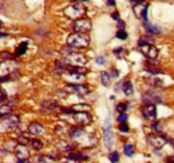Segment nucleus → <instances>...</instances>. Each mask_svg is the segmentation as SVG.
<instances>
[{"label": "nucleus", "mask_w": 174, "mask_h": 163, "mask_svg": "<svg viewBox=\"0 0 174 163\" xmlns=\"http://www.w3.org/2000/svg\"><path fill=\"white\" fill-rule=\"evenodd\" d=\"M142 99L145 102H149V103L154 104V103H161V99H159L157 95H155V92H147V94H145L142 96Z\"/></svg>", "instance_id": "15"}, {"label": "nucleus", "mask_w": 174, "mask_h": 163, "mask_svg": "<svg viewBox=\"0 0 174 163\" xmlns=\"http://www.w3.org/2000/svg\"><path fill=\"white\" fill-rule=\"evenodd\" d=\"M66 90L67 91H71V92H76V94H79V95H86L90 92L89 87L82 86V84H67Z\"/></svg>", "instance_id": "9"}, {"label": "nucleus", "mask_w": 174, "mask_h": 163, "mask_svg": "<svg viewBox=\"0 0 174 163\" xmlns=\"http://www.w3.org/2000/svg\"><path fill=\"white\" fill-rule=\"evenodd\" d=\"M15 155L19 158V159H27V158H28V155H30L28 147H27L25 144L19 143L15 147Z\"/></svg>", "instance_id": "10"}, {"label": "nucleus", "mask_w": 174, "mask_h": 163, "mask_svg": "<svg viewBox=\"0 0 174 163\" xmlns=\"http://www.w3.org/2000/svg\"><path fill=\"white\" fill-rule=\"evenodd\" d=\"M115 1L114 0H107V6H114Z\"/></svg>", "instance_id": "44"}, {"label": "nucleus", "mask_w": 174, "mask_h": 163, "mask_svg": "<svg viewBox=\"0 0 174 163\" xmlns=\"http://www.w3.org/2000/svg\"><path fill=\"white\" fill-rule=\"evenodd\" d=\"M27 46H28V41L20 43L19 46H18V48H16V55H23V53L27 51Z\"/></svg>", "instance_id": "23"}, {"label": "nucleus", "mask_w": 174, "mask_h": 163, "mask_svg": "<svg viewBox=\"0 0 174 163\" xmlns=\"http://www.w3.org/2000/svg\"><path fill=\"white\" fill-rule=\"evenodd\" d=\"M153 43H154V39H153V38L142 36V38L139 39V46H142V44H153Z\"/></svg>", "instance_id": "29"}, {"label": "nucleus", "mask_w": 174, "mask_h": 163, "mask_svg": "<svg viewBox=\"0 0 174 163\" xmlns=\"http://www.w3.org/2000/svg\"><path fill=\"white\" fill-rule=\"evenodd\" d=\"M63 62L68 66H75V67H83L87 63V58L82 53L78 52H70L67 56L63 58Z\"/></svg>", "instance_id": "2"}, {"label": "nucleus", "mask_w": 174, "mask_h": 163, "mask_svg": "<svg viewBox=\"0 0 174 163\" xmlns=\"http://www.w3.org/2000/svg\"><path fill=\"white\" fill-rule=\"evenodd\" d=\"M147 8H149V4H147V3H142V1H141V3H138V4L134 6V12H135L137 16H142L143 12H145Z\"/></svg>", "instance_id": "16"}, {"label": "nucleus", "mask_w": 174, "mask_h": 163, "mask_svg": "<svg viewBox=\"0 0 174 163\" xmlns=\"http://www.w3.org/2000/svg\"><path fill=\"white\" fill-rule=\"evenodd\" d=\"M142 111H143L145 118L146 119H149V120H154L155 116H157V110H155L154 104H147L146 107H143L142 108Z\"/></svg>", "instance_id": "11"}, {"label": "nucleus", "mask_w": 174, "mask_h": 163, "mask_svg": "<svg viewBox=\"0 0 174 163\" xmlns=\"http://www.w3.org/2000/svg\"><path fill=\"white\" fill-rule=\"evenodd\" d=\"M68 158L75 160V162H78V160H80V159H86V155L83 152H71V151H70Z\"/></svg>", "instance_id": "20"}, {"label": "nucleus", "mask_w": 174, "mask_h": 163, "mask_svg": "<svg viewBox=\"0 0 174 163\" xmlns=\"http://www.w3.org/2000/svg\"><path fill=\"white\" fill-rule=\"evenodd\" d=\"M118 129H119L120 132H127L129 131V126H127L126 123H119V127H118Z\"/></svg>", "instance_id": "38"}, {"label": "nucleus", "mask_w": 174, "mask_h": 163, "mask_svg": "<svg viewBox=\"0 0 174 163\" xmlns=\"http://www.w3.org/2000/svg\"><path fill=\"white\" fill-rule=\"evenodd\" d=\"M118 74H119V72H118L117 70H113V72H111V75L113 76H118Z\"/></svg>", "instance_id": "45"}, {"label": "nucleus", "mask_w": 174, "mask_h": 163, "mask_svg": "<svg viewBox=\"0 0 174 163\" xmlns=\"http://www.w3.org/2000/svg\"><path fill=\"white\" fill-rule=\"evenodd\" d=\"M101 82L103 86H110V76H108L107 72H101Z\"/></svg>", "instance_id": "25"}, {"label": "nucleus", "mask_w": 174, "mask_h": 163, "mask_svg": "<svg viewBox=\"0 0 174 163\" xmlns=\"http://www.w3.org/2000/svg\"><path fill=\"white\" fill-rule=\"evenodd\" d=\"M122 91L125 92L126 95H131L133 94V84L130 80H125L122 83Z\"/></svg>", "instance_id": "18"}, {"label": "nucleus", "mask_w": 174, "mask_h": 163, "mask_svg": "<svg viewBox=\"0 0 174 163\" xmlns=\"http://www.w3.org/2000/svg\"><path fill=\"white\" fill-rule=\"evenodd\" d=\"M19 124V116L18 115H7L3 116L1 119V126H7V127H16Z\"/></svg>", "instance_id": "8"}, {"label": "nucleus", "mask_w": 174, "mask_h": 163, "mask_svg": "<svg viewBox=\"0 0 174 163\" xmlns=\"http://www.w3.org/2000/svg\"><path fill=\"white\" fill-rule=\"evenodd\" d=\"M108 159H110V162L117 163L118 160H119V154H118L117 151H111V152L108 154Z\"/></svg>", "instance_id": "28"}, {"label": "nucleus", "mask_w": 174, "mask_h": 163, "mask_svg": "<svg viewBox=\"0 0 174 163\" xmlns=\"http://www.w3.org/2000/svg\"><path fill=\"white\" fill-rule=\"evenodd\" d=\"M1 56H3V59H13V56L11 55V53H8V52H1Z\"/></svg>", "instance_id": "39"}, {"label": "nucleus", "mask_w": 174, "mask_h": 163, "mask_svg": "<svg viewBox=\"0 0 174 163\" xmlns=\"http://www.w3.org/2000/svg\"><path fill=\"white\" fill-rule=\"evenodd\" d=\"M111 18H113V19H115V20H118V22H119V13H118V12H113V13H111Z\"/></svg>", "instance_id": "40"}, {"label": "nucleus", "mask_w": 174, "mask_h": 163, "mask_svg": "<svg viewBox=\"0 0 174 163\" xmlns=\"http://www.w3.org/2000/svg\"><path fill=\"white\" fill-rule=\"evenodd\" d=\"M43 130H44V127H43V124L39 122H32L31 124L28 126V132L31 135H39L43 132Z\"/></svg>", "instance_id": "13"}, {"label": "nucleus", "mask_w": 174, "mask_h": 163, "mask_svg": "<svg viewBox=\"0 0 174 163\" xmlns=\"http://www.w3.org/2000/svg\"><path fill=\"white\" fill-rule=\"evenodd\" d=\"M103 142L107 148L113 147V144H114V134H113V131L110 129L103 130Z\"/></svg>", "instance_id": "12"}, {"label": "nucleus", "mask_w": 174, "mask_h": 163, "mask_svg": "<svg viewBox=\"0 0 174 163\" xmlns=\"http://www.w3.org/2000/svg\"><path fill=\"white\" fill-rule=\"evenodd\" d=\"M146 70H147V71H150V72H153V74H161V70H158L157 68V67H154V66H147L146 67Z\"/></svg>", "instance_id": "36"}, {"label": "nucleus", "mask_w": 174, "mask_h": 163, "mask_svg": "<svg viewBox=\"0 0 174 163\" xmlns=\"http://www.w3.org/2000/svg\"><path fill=\"white\" fill-rule=\"evenodd\" d=\"M30 141H31V139H30L28 135H22V136H19V138H18V142H19V143H22V144L28 143Z\"/></svg>", "instance_id": "34"}, {"label": "nucleus", "mask_w": 174, "mask_h": 163, "mask_svg": "<svg viewBox=\"0 0 174 163\" xmlns=\"http://www.w3.org/2000/svg\"><path fill=\"white\" fill-rule=\"evenodd\" d=\"M42 107L46 110H55V108H58V103L54 100H44L42 103Z\"/></svg>", "instance_id": "19"}, {"label": "nucleus", "mask_w": 174, "mask_h": 163, "mask_svg": "<svg viewBox=\"0 0 174 163\" xmlns=\"http://www.w3.org/2000/svg\"><path fill=\"white\" fill-rule=\"evenodd\" d=\"M73 30L75 32H79V34H85V32H89L91 30V22L89 19H78L73 23Z\"/></svg>", "instance_id": "4"}, {"label": "nucleus", "mask_w": 174, "mask_h": 163, "mask_svg": "<svg viewBox=\"0 0 174 163\" xmlns=\"http://www.w3.org/2000/svg\"><path fill=\"white\" fill-rule=\"evenodd\" d=\"M58 148H59V150H63V151H71L73 150V146L66 143V142H59V143H58Z\"/></svg>", "instance_id": "27"}, {"label": "nucleus", "mask_w": 174, "mask_h": 163, "mask_svg": "<svg viewBox=\"0 0 174 163\" xmlns=\"http://www.w3.org/2000/svg\"><path fill=\"white\" fill-rule=\"evenodd\" d=\"M68 135L71 138H78V136L83 135V129L82 127H71L68 130Z\"/></svg>", "instance_id": "17"}, {"label": "nucleus", "mask_w": 174, "mask_h": 163, "mask_svg": "<svg viewBox=\"0 0 174 163\" xmlns=\"http://www.w3.org/2000/svg\"><path fill=\"white\" fill-rule=\"evenodd\" d=\"M75 1H82V0H75ZM83 1H86V0H83Z\"/></svg>", "instance_id": "49"}, {"label": "nucleus", "mask_w": 174, "mask_h": 163, "mask_svg": "<svg viewBox=\"0 0 174 163\" xmlns=\"http://www.w3.org/2000/svg\"><path fill=\"white\" fill-rule=\"evenodd\" d=\"M139 50L149 59H157V56H158V50L153 44H142V46H139Z\"/></svg>", "instance_id": "5"}, {"label": "nucleus", "mask_w": 174, "mask_h": 163, "mask_svg": "<svg viewBox=\"0 0 174 163\" xmlns=\"http://www.w3.org/2000/svg\"><path fill=\"white\" fill-rule=\"evenodd\" d=\"M117 38L120 39V40H125V39L127 38V34L125 30H119V31H117Z\"/></svg>", "instance_id": "35"}, {"label": "nucleus", "mask_w": 174, "mask_h": 163, "mask_svg": "<svg viewBox=\"0 0 174 163\" xmlns=\"http://www.w3.org/2000/svg\"><path fill=\"white\" fill-rule=\"evenodd\" d=\"M31 146H32V148H34V150L39 151V150H42V148H43V142L39 141V139H32V141H31Z\"/></svg>", "instance_id": "24"}, {"label": "nucleus", "mask_w": 174, "mask_h": 163, "mask_svg": "<svg viewBox=\"0 0 174 163\" xmlns=\"http://www.w3.org/2000/svg\"><path fill=\"white\" fill-rule=\"evenodd\" d=\"M63 79H66V80H73V82H80L83 79V75L82 74H78V72H71L67 70V72L63 74Z\"/></svg>", "instance_id": "14"}, {"label": "nucleus", "mask_w": 174, "mask_h": 163, "mask_svg": "<svg viewBox=\"0 0 174 163\" xmlns=\"http://www.w3.org/2000/svg\"><path fill=\"white\" fill-rule=\"evenodd\" d=\"M71 108H73V111L80 110V111H78V112H86V111H83V110H87V111H89V110H90V106H89V104H76V106H73Z\"/></svg>", "instance_id": "26"}, {"label": "nucleus", "mask_w": 174, "mask_h": 163, "mask_svg": "<svg viewBox=\"0 0 174 163\" xmlns=\"http://www.w3.org/2000/svg\"><path fill=\"white\" fill-rule=\"evenodd\" d=\"M1 100H6V94H4V90H1Z\"/></svg>", "instance_id": "46"}, {"label": "nucleus", "mask_w": 174, "mask_h": 163, "mask_svg": "<svg viewBox=\"0 0 174 163\" xmlns=\"http://www.w3.org/2000/svg\"><path fill=\"white\" fill-rule=\"evenodd\" d=\"M67 70L71 72H78V74H85L86 70L82 68V67H75V66H68L67 67Z\"/></svg>", "instance_id": "30"}, {"label": "nucleus", "mask_w": 174, "mask_h": 163, "mask_svg": "<svg viewBox=\"0 0 174 163\" xmlns=\"http://www.w3.org/2000/svg\"><path fill=\"white\" fill-rule=\"evenodd\" d=\"M11 111V107L10 106H6V104H1V111H0V114H1V116H6V114L8 115Z\"/></svg>", "instance_id": "31"}, {"label": "nucleus", "mask_w": 174, "mask_h": 163, "mask_svg": "<svg viewBox=\"0 0 174 163\" xmlns=\"http://www.w3.org/2000/svg\"><path fill=\"white\" fill-rule=\"evenodd\" d=\"M130 1H133V3L138 4V3H141V1H142V0H130Z\"/></svg>", "instance_id": "48"}, {"label": "nucleus", "mask_w": 174, "mask_h": 163, "mask_svg": "<svg viewBox=\"0 0 174 163\" xmlns=\"http://www.w3.org/2000/svg\"><path fill=\"white\" fill-rule=\"evenodd\" d=\"M147 141H149V143L151 144L154 148H157V150L162 148L165 144H166V139H165L163 136H161L159 134H157V132H155V134H150L149 136H147Z\"/></svg>", "instance_id": "6"}, {"label": "nucleus", "mask_w": 174, "mask_h": 163, "mask_svg": "<svg viewBox=\"0 0 174 163\" xmlns=\"http://www.w3.org/2000/svg\"><path fill=\"white\" fill-rule=\"evenodd\" d=\"M123 152H125L126 157H131V155L134 154V146L131 143H126L123 146Z\"/></svg>", "instance_id": "21"}, {"label": "nucleus", "mask_w": 174, "mask_h": 163, "mask_svg": "<svg viewBox=\"0 0 174 163\" xmlns=\"http://www.w3.org/2000/svg\"><path fill=\"white\" fill-rule=\"evenodd\" d=\"M74 120H75L78 124L85 126V124H89L92 120V118L89 112H75L74 114Z\"/></svg>", "instance_id": "7"}, {"label": "nucleus", "mask_w": 174, "mask_h": 163, "mask_svg": "<svg viewBox=\"0 0 174 163\" xmlns=\"http://www.w3.org/2000/svg\"><path fill=\"white\" fill-rule=\"evenodd\" d=\"M127 110V103H119L117 106V111L119 114H125V111Z\"/></svg>", "instance_id": "33"}, {"label": "nucleus", "mask_w": 174, "mask_h": 163, "mask_svg": "<svg viewBox=\"0 0 174 163\" xmlns=\"http://www.w3.org/2000/svg\"><path fill=\"white\" fill-rule=\"evenodd\" d=\"M95 62L98 63V64H103V63H104V59H103L102 56H98L97 59H95Z\"/></svg>", "instance_id": "42"}, {"label": "nucleus", "mask_w": 174, "mask_h": 163, "mask_svg": "<svg viewBox=\"0 0 174 163\" xmlns=\"http://www.w3.org/2000/svg\"><path fill=\"white\" fill-rule=\"evenodd\" d=\"M86 8L82 4H71V6L64 8V15L70 19H82V15H85Z\"/></svg>", "instance_id": "3"}, {"label": "nucleus", "mask_w": 174, "mask_h": 163, "mask_svg": "<svg viewBox=\"0 0 174 163\" xmlns=\"http://www.w3.org/2000/svg\"><path fill=\"white\" fill-rule=\"evenodd\" d=\"M151 127H153V129H154V130H158V131H159V130H161V126H159V123L158 122H157V123H153V124H151Z\"/></svg>", "instance_id": "41"}, {"label": "nucleus", "mask_w": 174, "mask_h": 163, "mask_svg": "<svg viewBox=\"0 0 174 163\" xmlns=\"http://www.w3.org/2000/svg\"><path fill=\"white\" fill-rule=\"evenodd\" d=\"M18 163H28V160L27 159H19L18 160Z\"/></svg>", "instance_id": "47"}, {"label": "nucleus", "mask_w": 174, "mask_h": 163, "mask_svg": "<svg viewBox=\"0 0 174 163\" xmlns=\"http://www.w3.org/2000/svg\"><path fill=\"white\" fill-rule=\"evenodd\" d=\"M117 120L119 123H126V120H127V115H126V112L125 114H119V116L117 118Z\"/></svg>", "instance_id": "37"}, {"label": "nucleus", "mask_w": 174, "mask_h": 163, "mask_svg": "<svg viewBox=\"0 0 174 163\" xmlns=\"http://www.w3.org/2000/svg\"><path fill=\"white\" fill-rule=\"evenodd\" d=\"M36 162L38 163H51L52 159L50 157H38L36 158Z\"/></svg>", "instance_id": "32"}, {"label": "nucleus", "mask_w": 174, "mask_h": 163, "mask_svg": "<svg viewBox=\"0 0 174 163\" xmlns=\"http://www.w3.org/2000/svg\"><path fill=\"white\" fill-rule=\"evenodd\" d=\"M125 25H126V24H125V23L122 22V20H119V22H118V27H119V30H123V28H125Z\"/></svg>", "instance_id": "43"}, {"label": "nucleus", "mask_w": 174, "mask_h": 163, "mask_svg": "<svg viewBox=\"0 0 174 163\" xmlns=\"http://www.w3.org/2000/svg\"><path fill=\"white\" fill-rule=\"evenodd\" d=\"M145 28H146V31L150 32V34H159V32H161V30H159L157 25H153V24H150V23H146Z\"/></svg>", "instance_id": "22"}, {"label": "nucleus", "mask_w": 174, "mask_h": 163, "mask_svg": "<svg viewBox=\"0 0 174 163\" xmlns=\"http://www.w3.org/2000/svg\"><path fill=\"white\" fill-rule=\"evenodd\" d=\"M171 163H174V162H171Z\"/></svg>", "instance_id": "50"}, {"label": "nucleus", "mask_w": 174, "mask_h": 163, "mask_svg": "<svg viewBox=\"0 0 174 163\" xmlns=\"http://www.w3.org/2000/svg\"><path fill=\"white\" fill-rule=\"evenodd\" d=\"M89 43H90L89 36L85 34H79V32L70 34L68 38H67V44L74 48H86L89 46Z\"/></svg>", "instance_id": "1"}]
</instances>
